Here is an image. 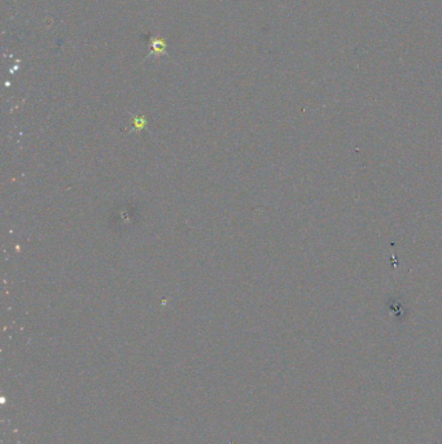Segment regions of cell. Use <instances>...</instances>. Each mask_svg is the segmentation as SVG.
Masks as SVG:
<instances>
[{"label":"cell","mask_w":442,"mask_h":444,"mask_svg":"<svg viewBox=\"0 0 442 444\" xmlns=\"http://www.w3.org/2000/svg\"><path fill=\"white\" fill-rule=\"evenodd\" d=\"M166 40L161 37H152L151 38V51L148 53L146 57H150V56H157L160 57L161 55H166Z\"/></svg>","instance_id":"1"}]
</instances>
